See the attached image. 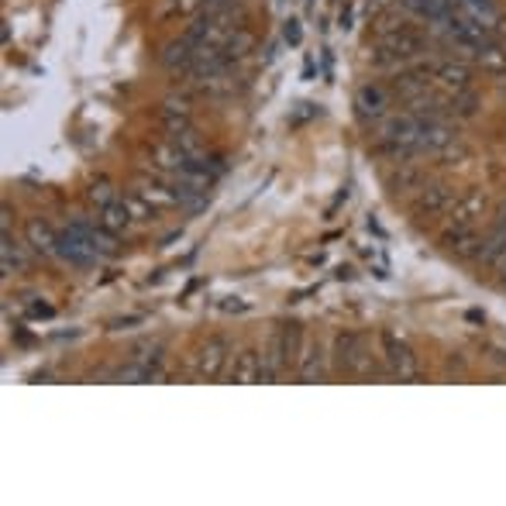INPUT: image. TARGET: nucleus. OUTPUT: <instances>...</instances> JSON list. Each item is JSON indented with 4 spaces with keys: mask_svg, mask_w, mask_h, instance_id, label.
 Wrapping results in <instances>:
<instances>
[{
    "mask_svg": "<svg viewBox=\"0 0 506 506\" xmlns=\"http://www.w3.org/2000/svg\"><path fill=\"white\" fill-rule=\"evenodd\" d=\"M431 80L442 83L444 90H465L472 80V69L461 59H434L431 63Z\"/></svg>",
    "mask_w": 506,
    "mask_h": 506,
    "instance_id": "1a4fd4ad",
    "label": "nucleus"
},
{
    "mask_svg": "<svg viewBox=\"0 0 506 506\" xmlns=\"http://www.w3.org/2000/svg\"><path fill=\"white\" fill-rule=\"evenodd\" d=\"M86 196H90V203L97 207V213L104 211V207H111L114 200H121V196H117V190L111 186V183H94V186L86 190Z\"/></svg>",
    "mask_w": 506,
    "mask_h": 506,
    "instance_id": "5701e85b",
    "label": "nucleus"
},
{
    "mask_svg": "<svg viewBox=\"0 0 506 506\" xmlns=\"http://www.w3.org/2000/svg\"><path fill=\"white\" fill-rule=\"evenodd\" d=\"M500 273H503V286H506V262H503V265H500Z\"/></svg>",
    "mask_w": 506,
    "mask_h": 506,
    "instance_id": "bb28decb",
    "label": "nucleus"
},
{
    "mask_svg": "<svg viewBox=\"0 0 506 506\" xmlns=\"http://www.w3.org/2000/svg\"><path fill=\"white\" fill-rule=\"evenodd\" d=\"M390 86H382V83H365L359 86V94H355V114L365 121V124H379L382 117L390 114Z\"/></svg>",
    "mask_w": 506,
    "mask_h": 506,
    "instance_id": "423d86ee",
    "label": "nucleus"
},
{
    "mask_svg": "<svg viewBox=\"0 0 506 506\" xmlns=\"http://www.w3.org/2000/svg\"><path fill=\"white\" fill-rule=\"evenodd\" d=\"M193 52H196V45L183 35V38L169 42V45L163 49V65L173 73V76H186L190 65H193Z\"/></svg>",
    "mask_w": 506,
    "mask_h": 506,
    "instance_id": "f8f14e48",
    "label": "nucleus"
},
{
    "mask_svg": "<svg viewBox=\"0 0 506 506\" xmlns=\"http://www.w3.org/2000/svg\"><path fill=\"white\" fill-rule=\"evenodd\" d=\"M458 203V193L444 183H434V186H424L417 200H413V213L417 217H427V221H438V217H448L451 207Z\"/></svg>",
    "mask_w": 506,
    "mask_h": 506,
    "instance_id": "39448f33",
    "label": "nucleus"
},
{
    "mask_svg": "<svg viewBox=\"0 0 506 506\" xmlns=\"http://www.w3.org/2000/svg\"><path fill=\"white\" fill-rule=\"evenodd\" d=\"M55 255L65 259L69 265H94V262H100L97 245H94L90 234L80 228V221H73L69 228L59 231V248H55Z\"/></svg>",
    "mask_w": 506,
    "mask_h": 506,
    "instance_id": "7ed1b4c3",
    "label": "nucleus"
},
{
    "mask_svg": "<svg viewBox=\"0 0 506 506\" xmlns=\"http://www.w3.org/2000/svg\"><path fill=\"white\" fill-rule=\"evenodd\" d=\"M403 7H407L410 15L424 17L427 25H438L451 7H455V0H400Z\"/></svg>",
    "mask_w": 506,
    "mask_h": 506,
    "instance_id": "dca6fc26",
    "label": "nucleus"
},
{
    "mask_svg": "<svg viewBox=\"0 0 506 506\" xmlns=\"http://www.w3.org/2000/svg\"><path fill=\"white\" fill-rule=\"evenodd\" d=\"M386 186H390L392 193H421V190L427 186V176L421 173V169L400 163V173H392L390 180H386Z\"/></svg>",
    "mask_w": 506,
    "mask_h": 506,
    "instance_id": "2eb2a0df",
    "label": "nucleus"
},
{
    "mask_svg": "<svg viewBox=\"0 0 506 506\" xmlns=\"http://www.w3.org/2000/svg\"><path fill=\"white\" fill-rule=\"evenodd\" d=\"M300 344H303V327L279 324L262 352V382H276L286 369H293L300 362Z\"/></svg>",
    "mask_w": 506,
    "mask_h": 506,
    "instance_id": "f257e3e1",
    "label": "nucleus"
},
{
    "mask_svg": "<svg viewBox=\"0 0 506 506\" xmlns=\"http://www.w3.org/2000/svg\"><path fill=\"white\" fill-rule=\"evenodd\" d=\"M134 193L142 196L145 203H152L155 211H165V207H176V190H173V183H163V180H138V186H134Z\"/></svg>",
    "mask_w": 506,
    "mask_h": 506,
    "instance_id": "ddd939ff",
    "label": "nucleus"
},
{
    "mask_svg": "<svg viewBox=\"0 0 506 506\" xmlns=\"http://www.w3.org/2000/svg\"><path fill=\"white\" fill-rule=\"evenodd\" d=\"M482 213H486V196L469 193L465 200H458L455 207H451V213H448V224H469V228H479Z\"/></svg>",
    "mask_w": 506,
    "mask_h": 506,
    "instance_id": "4468645a",
    "label": "nucleus"
},
{
    "mask_svg": "<svg viewBox=\"0 0 506 506\" xmlns=\"http://www.w3.org/2000/svg\"><path fill=\"white\" fill-rule=\"evenodd\" d=\"M252 42H255V38H252V32H248V28H242V32H234L231 35V42L228 45H224V59H228L231 65L234 63H242V59H245L248 55V49H252Z\"/></svg>",
    "mask_w": 506,
    "mask_h": 506,
    "instance_id": "412c9836",
    "label": "nucleus"
},
{
    "mask_svg": "<svg viewBox=\"0 0 506 506\" xmlns=\"http://www.w3.org/2000/svg\"><path fill=\"white\" fill-rule=\"evenodd\" d=\"M0 259H4V276H11V273H17V269H25V248H21V242L11 238V231H4Z\"/></svg>",
    "mask_w": 506,
    "mask_h": 506,
    "instance_id": "aec40b11",
    "label": "nucleus"
},
{
    "mask_svg": "<svg viewBox=\"0 0 506 506\" xmlns=\"http://www.w3.org/2000/svg\"><path fill=\"white\" fill-rule=\"evenodd\" d=\"M193 7H203V0H176V11L180 15H190Z\"/></svg>",
    "mask_w": 506,
    "mask_h": 506,
    "instance_id": "a878e982",
    "label": "nucleus"
},
{
    "mask_svg": "<svg viewBox=\"0 0 506 506\" xmlns=\"http://www.w3.org/2000/svg\"><path fill=\"white\" fill-rule=\"evenodd\" d=\"M444 114L451 117V121H469V117L479 114V97H475L472 86H465V90H444Z\"/></svg>",
    "mask_w": 506,
    "mask_h": 506,
    "instance_id": "9b49d317",
    "label": "nucleus"
},
{
    "mask_svg": "<svg viewBox=\"0 0 506 506\" xmlns=\"http://www.w3.org/2000/svg\"><path fill=\"white\" fill-rule=\"evenodd\" d=\"M228 362H231V344L228 338H207V342L196 348L193 355V372L196 379H221L228 372Z\"/></svg>",
    "mask_w": 506,
    "mask_h": 506,
    "instance_id": "20e7f679",
    "label": "nucleus"
},
{
    "mask_svg": "<svg viewBox=\"0 0 506 506\" xmlns=\"http://www.w3.org/2000/svg\"><path fill=\"white\" fill-rule=\"evenodd\" d=\"M324 372H327L324 344H321V338H307L303 352H300V362H296V379L300 382H321Z\"/></svg>",
    "mask_w": 506,
    "mask_h": 506,
    "instance_id": "6e6552de",
    "label": "nucleus"
},
{
    "mask_svg": "<svg viewBox=\"0 0 506 506\" xmlns=\"http://www.w3.org/2000/svg\"><path fill=\"white\" fill-rule=\"evenodd\" d=\"M163 128L169 134H180V131L193 128L190 124V107L183 104V100H165L163 104Z\"/></svg>",
    "mask_w": 506,
    "mask_h": 506,
    "instance_id": "6ab92c4d",
    "label": "nucleus"
},
{
    "mask_svg": "<svg viewBox=\"0 0 506 506\" xmlns=\"http://www.w3.org/2000/svg\"><path fill=\"white\" fill-rule=\"evenodd\" d=\"M224 376H228V382H234V386L262 382V355L259 352H252V348H245L242 355H234V362H231V369Z\"/></svg>",
    "mask_w": 506,
    "mask_h": 506,
    "instance_id": "9d476101",
    "label": "nucleus"
},
{
    "mask_svg": "<svg viewBox=\"0 0 506 506\" xmlns=\"http://www.w3.org/2000/svg\"><path fill=\"white\" fill-rule=\"evenodd\" d=\"M97 221L107 231H111V234H121V231L128 228V224H134V217H131L128 203H124V196H121V200H114L111 207H104V211L97 213Z\"/></svg>",
    "mask_w": 506,
    "mask_h": 506,
    "instance_id": "a211bd4d",
    "label": "nucleus"
},
{
    "mask_svg": "<svg viewBox=\"0 0 506 506\" xmlns=\"http://www.w3.org/2000/svg\"><path fill=\"white\" fill-rule=\"evenodd\" d=\"M28 245L38 252V255H55V248H59V234L45 224V221H28Z\"/></svg>",
    "mask_w": 506,
    "mask_h": 506,
    "instance_id": "f3484780",
    "label": "nucleus"
},
{
    "mask_svg": "<svg viewBox=\"0 0 506 506\" xmlns=\"http://www.w3.org/2000/svg\"><path fill=\"white\" fill-rule=\"evenodd\" d=\"M479 63H482L486 73H496V76H500V73H506V52L500 49L496 42H490L486 49L479 52Z\"/></svg>",
    "mask_w": 506,
    "mask_h": 506,
    "instance_id": "4be33fe9",
    "label": "nucleus"
},
{
    "mask_svg": "<svg viewBox=\"0 0 506 506\" xmlns=\"http://www.w3.org/2000/svg\"><path fill=\"white\" fill-rule=\"evenodd\" d=\"M334 369L338 372H348V376H372L376 372V362L365 348V338L362 334H338L334 338Z\"/></svg>",
    "mask_w": 506,
    "mask_h": 506,
    "instance_id": "f03ea898",
    "label": "nucleus"
},
{
    "mask_svg": "<svg viewBox=\"0 0 506 506\" xmlns=\"http://www.w3.org/2000/svg\"><path fill=\"white\" fill-rule=\"evenodd\" d=\"M382 359H386V372L392 379H400V382H410L421 372L417 369V355L400 338H392V334H382Z\"/></svg>",
    "mask_w": 506,
    "mask_h": 506,
    "instance_id": "0eeeda50",
    "label": "nucleus"
},
{
    "mask_svg": "<svg viewBox=\"0 0 506 506\" xmlns=\"http://www.w3.org/2000/svg\"><path fill=\"white\" fill-rule=\"evenodd\" d=\"M124 203H128V211H131V217H134V221H152V217L159 213L155 207H152V203H145V200H142L138 193L124 196Z\"/></svg>",
    "mask_w": 506,
    "mask_h": 506,
    "instance_id": "b1692460",
    "label": "nucleus"
},
{
    "mask_svg": "<svg viewBox=\"0 0 506 506\" xmlns=\"http://www.w3.org/2000/svg\"><path fill=\"white\" fill-rule=\"evenodd\" d=\"M283 38H286V45H300L303 32H300V21H296V17H290V21H286V28H283Z\"/></svg>",
    "mask_w": 506,
    "mask_h": 506,
    "instance_id": "393cba45",
    "label": "nucleus"
}]
</instances>
